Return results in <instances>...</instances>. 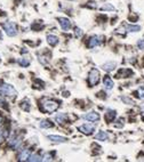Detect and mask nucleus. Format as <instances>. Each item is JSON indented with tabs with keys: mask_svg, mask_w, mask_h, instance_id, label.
I'll list each match as a JSON object with an SVG mask.
<instances>
[{
	"mask_svg": "<svg viewBox=\"0 0 144 162\" xmlns=\"http://www.w3.org/2000/svg\"><path fill=\"white\" fill-rule=\"evenodd\" d=\"M58 21H60V25H61V28L63 29V31L70 30V28H71V22L69 21L68 18L61 17V18H58Z\"/></svg>",
	"mask_w": 144,
	"mask_h": 162,
	"instance_id": "obj_8",
	"label": "nucleus"
},
{
	"mask_svg": "<svg viewBox=\"0 0 144 162\" xmlns=\"http://www.w3.org/2000/svg\"><path fill=\"white\" fill-rule=\"evenodd\" d=\"M136 95H137V97L141 98V99H144V86L140 87L138 88V90L136 91Z\"/></svg>",
	"mask_w": 144,
	"mask_h": 162,
	"instance_id": "obj_21",
	"label": "nucleus"
},
{
	"mask_svg": "<svg viewBox=\"0 0 144 162\" xmlns=\"http://www.w3.org/2000/svg\"><path fill=\"white\" fill-rule=\"evenodd\" d=\"M28 161H31V162L42 161V159H41V156H39V155H37V154H33V155H30V158H29V160H28Z\"/></svg>",
	"mask_w": 144,
	"mask_h": 162,
	"instance_id": "obj_22",
	"label": "nucleus"
},
{
	"mask_svg": "<svg viewBox=\"0 0 144 162\" xmlns=\"http://www.w3.org/2000/svg\"><path fill=\"white\" fill-rule=\"evenodd\" d=\"M58 103L57 102H55V100H51V99H45V100H42V108L46 111V112H48V113H51V112H54V111H56L57 108H58Z\"/></svg>",
	"mask_w": 144,
	"mask_h": 162,
	"instance_id": "obj_2",
	"label": "nucleus"
},
{
	"mask_svg": "<svg viewBox=\"0 0 144 162\" xmlns=\"http://www.w3.org/2000/svg\"><path fill=\"white\" fill-rule=\"evenodd\" d=\"M47 138L51 139V141H54V143H64V141H68V138L62 137V136H57V135H49Z\"/></svg>",
	"mask_w": 144,
	"mask_h": 162,
	"instance_id": "obj_9",
	"label": "nucleus"
},
{
	"mask_svg": "<svg viewBox=\"0 0 144 162\" xmlns=\"http://www.w3.org/2000/svg\"><path fill=\"white\" fill-rule=\"evenodd\" d=\"M115 66H117V64H115V62H108V63H105V64L102 65L103 70L104 71H106V72H112L113 70L115 69Z\"/></svg>",
	"mask_w": 144,
	"mask_h": 162,
	"instance_id": "obj_10",
	"label": "nucleus"
},
{
	"mask_svg": "<svg viewBox=\"0 0 144 162\" xmlns=\"http://www.w3.org/2000/svg\"><path fill=\"white\" fill-rule=\"evenodd\" d=\"M117 117V112L115 111H113V110H109L108 112H106V115H105V119L108 122H111L114 120V118Z\"/></svg>",
	"mask_w": 144,
	"mask_h": 162,
	"instance_id": "obj_12",
	"label": "nucleus"
},
{
	"mask_svg": "<svg viewBox=\"0 0 144 162\" xmlns=\"http://www.w3.org/2000/svg\"><path fill=\"white\" fill-rule=\"evenodd\" d=\"M47 42L49 43L51 46H56L58 43V38L56 35H53V34H48L47 35Z\"/></svg>",
	"mask_w": 144,
	"mask_h": 162,
	"instance_id": "obj_11",
	"label": "nucleus"
},
{
	"mask_svg": "<svg viewBox=\"0 0 144 162\" xmlns=\"http://www.w3.org/2000/svg\"><path fill=\"white\" fill-rule=\"evenodd\" d=\"M123 102H128V103H130V104H134V102H133V100H130L129 98L123 97Z\"/></svg>",
	"mask_w": 144,
	"mask_h": 162,
	"instance_id": "obj_27",
	"label": "nucleus"
},
{
	"mask_svg": "<svg viewBox=\"0 0 144 162\" xmlns=\"http://www.w3.org/2000/svg\"><path fill=\"white\" fill-rule=\"evenodd\" d=\"M137 47H138L140 49H142V50H143V49H144V39L140 40V41L137 42Z\"/></svg>",
	"mask_w": 144,
	"mask_h": 162,
	"instance_id": "obj_25",
	"label": "nucleus"
},
{
	"mask_svg": "<svg viewBox=\"0 0 144 162\" xmlns=\"http://www.w3.org/2000/svg\"><path fill=\"white\" fill-rule=\"evenodd\" d=\"M68 120V115L66 114H58L57 117H56V121L58 122V123H63V122H65Z\"/></svg>",
	"mask_w": 144,
	"mask_h": 162,
	"instance_id": "obj_19",
	"label": "nucleus"
},
{
	"mask_svg": "<svg viewBox=\"0 0 144 162\" xmlns=\"http://www.w3.org/2000/svg\"><path fill=\"white\" fill-rule=\"evenodd\" d=\"M104 88H105L106 90H111L113 88V81L111 78L106 76V78L104 79Z\"/></svg>",
	"mask_w": 144,
	"mask_h": 162,
	"instance_id": "obj_14",
	"label": "nucleus"
},
{
	"mask_svg": "<svg viewBox=\"0 0 144 162\" xmlns=\"http://www.w3.org/2000/svg\"><path fill=\"white\" fill-rule=\"evenodd\" d=\"M42 160H43V161H51V160H53V158H51V154H45Z\"/></svg>",
	"mask_w": 144,
	"mask_h": 162,
	"instance_id": "obj_24",
	"label": "nucleus"
},
{
	"mask_svg": "<svg viewBox=\"0 0 144 162\" xmlns=\"http://www.w3.org/2000/svg\"><path fill=\"white\" fill-rule=\"evenodd\" d=\"M74 30H76V31H74V33H76V37H77V38H80V37L82 35V30H80L79 28H76Z\"/></svg>",
	"mask_w": 144,
	"mask_h": 162,
	"instance_id": "obj_23",
	"label": "nucleus"
},
{
	"mask_svg": "<svg viewBox=\"0 0 144 162\" xmlns=\"http://www.w3.org/2000/svg\"><path fill=\"white\" fill-rule=\"evenodd\" d=\"M108 137H109V135L105 132V131H102V130H100L98 132H97V135H96V139L97 141H106L108 139Z\"/></svg>",
	"mask_w": 144,
	"mask_h": 162,
	"instance_id": "obj_16",
	"label": "nucleus"
},
{
	"mask_svg": "<svg viewBox=\"0 0 144 162\" xmlns=\"http://www.w3.org/2000/svg\"><path fill=\"white\" fill-rule=\"evenodd\" d=\"M30 152L28 151V150H24V151H22V153L20 154V156H19V160L20 161H28L29 160V158H30Z\"/></svg>",
	"mask_w": 144,
	"mask_h": 162,
	"instance_id": "obj_15",
	"label": "nucleus"
},
{
	"mask_svg": "<svg viewBox=\"0 0 144 162\" xmlns=\"http://www.w3.org/2000/svg\"><path fill=\"white\" fill-rule=\"evenodd\" d=\"M16 90L14 89V87L7 85V83H2L0 86V95L1 96H9V97H14L16 95Z\"/></svg>",
	"mask_w": 144,
	"mask_h": 162,
	"instance_id": "obj_1",
	"label": "nucleus"
},
{
	"mask_svg": "<svg viewBox=\"0 0 144 162\" xmlns=\"http://www.w3.org/2000/svg\"><path fill=\"white\" fill-rule=\"evenodd\" d=\"M82 118L85 120H87V121H91V122H97L100 120V115L96 112H89V113L85 114Z\"/></svg>",
	"mask_w": 144,
	"mask_h": 162,
	"instance_id": "obj_7",
	"label": "nucleus"
},
{
	"mask_svg": "<svg viewBox=\"0 0 144 162\" xmlns=\"http://www.w3.org/2000/svg\"><path fill=\"white\" fill-rule=\"evenodd\" d=\"M21 144V137H13L9 141V146L13 149H16Z\"/></svg>",
	"mask_w": 144,
	"mask_h": 162,
	"instance_id": "obj_13",
	"label": "nucleus"
},
{
	"mask_svg": "<svg viewBox=\"0 0 144 162\" xmlns=\"http://www.w3.org/2000/svg\"><path fill=\"white\" fill-rule=\"evenodd\" d=\"M19 64L21 65V66H23V67H25V66H28V65L30 64V61L28 59V58H20L19 59Z\"/></svg>",
	"mask_w": 144,
	"mask_h": 162,
	"instance_id": "obj_20",
	"label": "nucleus"
},
{
	"mask_svg": "<svg viewBox=\"0 0 144 162\" xmlns=\"http://www.w3.org/2000/svg\"><path fill=\"white\" fill-rule=\"evenodd\" d=\"M126 30L128 32H138L141 30V26L140 25H127L126 26Z\"/></svg>",
	"mask_w": 144,
	"mask_h": 162,
	"instance_id": "obj_17",
	"label": "nucleus"
},
{
	"mask_svg": "<svg viewBox=\"0 0 144 162\" xmlns=\"http://www.w3.org/2000/svg\"><path fill=\"white\" fill-rule=\"evenodd\" d=\"M79 130L81 131L82 134L85 135H92L95 130V126L94 125H89V123H86V125H82L79 127Z\"/></svg>",
	"mask_w": 144,
	"mask_h": 162,
	"instance_id": "obj_5",
	"label": "nucleus"
},
{
	"mask_svg": "<svg viewBox=\"0 0 144 162\" xmlns=\"http://www.w3.org/2000/svg\"><path fill=\"white\" fill-rule=\"evenodd\" d=\"M103 9H110V11H114V8H113L111 5H106V6H104V7H103Z\"/></svg>",
	"mask_w": 144,
	"mask_h": 162,
	"instance_id": "obj_26",
	"label": "nucleus"
},
{
	"mask_svg": "<svg viewBox=\"0 0 144 162\" xmlns=\"http://www.w3.org/2000/svg\"><path fill=\"white\" fill-rule=\"evenodd\" d=\"M4 29L7 33V35L9 37H15L17 34V28H16V24L13 23V22H6L4 23Z\"/></svg>",
	"mask_w": 144,
	"mask_h": 162,
	"instance_id": "obj_4",
	"label": "nucleus"
},
{
	"mask_svg": "<svg viewBox=\"0 0 144 162\" xmlns=\"http://www.w3.org/2000/svg\"><path fill=\"white\" fill-rule=\"evenodd\" d=\"M40 127L41 128H45V129H47V128H51L53 127V123H51L48 120H42L40 122Z\"/></svg>",
	"mask_w": 144,
	"mask_h": 162,
	"instance_id": "obj_18",
	"label": "nucleus"
},
{
	"mask_svg": "<svg viewBox=\"0 0 144 162\" xmlns=\"http://www.w3.org/2000/svg\"><path fill=\"white\" fill-rule=\"evenodd\" d=\"M100 71L97 70V69H92L91 70V72H89V78H88V80H89V85L92 87L96 86L98 82H100Z\"/></svg>",
	"mask_w": 144,
	"mask_h": 162,
	"instance_id": "obj_3",
	"label": "nucleus"
},
{
	"mask_svg": "<svg viewBox=\"0 0 144 162\" xmlns=\"http://www.w3.org/2000/svg\"><path fill=\"white\" fill-rule=\"evenodd\" d=\"M102 43V37H100V35H93L91 37V39H89V47L91 48H94V47H97V46H100Z\"/></svg>",
	"mask_w": 144,
	"mask_h": 162,
	"instance_id": "obj_6",
	"label": "nucleus"
}]
</instances>
